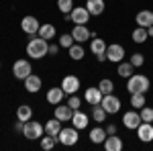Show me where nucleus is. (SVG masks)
I'll return each instance as SVG.
<instances>
[{
  "label": "nucleus",
  "instance_id": "f257e3e1",
  "mask_svg": "<svg viewBox=\"0 0 153 151\" xmlns=\"http://www.w3.org/2000/svg\"><path fill=\"white\" fill-rule=\"evenodd\" d=\"M47 49H49V41L43 39V37H35L31 35L29 43H27V55L33 59H41L47 55Z\"/></svg>",
  "mask_w": 153,
  "mask_h": 151
},
{
  "label": "nucleus",
  "instance_id": "f03ea898",
  "mask_svg": "<svg viewBox=\"0 0 153 151\" xmlns=\"http://www.w3.org/2000/svg\"><path fill=\"white\" fill-rule=\"evenodd\" d=\"M127 90H129L131 94L133 92H147L149 90V78L147 76H141V74H133L129 78V82H127Z\"/></svg>",
  "mask_w": 153,
  "mask_h": 151
},
{
  "label": "nucleus",
  "instance_id": "7ed1b4c3",
  "mask_svg": "<svg viewBox=\"0 0 153 151\" xmlns=\"http://www.w3.org/2000/svg\"><path fill=\"white\" fill-rule=\"evenodd\" d=\"M78 139H80V135H78V129L74 127V125L71 127H61V131H59V135H57V141L61 145H65V147L76 145Z\"/></svg>",
  "mask_w": 153,
  "mask_h": 151
},
{
  "label": "nucleus",
  "instance_id": "20e7f679",
  "mask_svg": "<svg viewBox=\"0 0 153 151\" xmlns=\"http://www.w3.org/2000/svg\"><path fill=\"white\" fill-rule=\"evenodd\" d=\"M43 133H45V127L41 125V123H37V121H27L23 127V135L27 139H41L43 137Z\"/></svg>",
  "mask_w": 153,
  "mask_h": 151
},
{
  "label": "nucleus",
  "instance_id": "39448f33",
  "mask_svg": "<svg viewBox=\"0 0 153 151\" xmlns=\"http://www.w3.org/2000/svg\"><path fill=\"white\" fill-rule=\"evenodd\" d=\"M31 71H33V68H31L29 59H16L14 65H12V74H14L16 80H25L27 76H31Z\"/></svg>",
  "mask_w": 153,
  "mask_h": 151
},
{
  "label": "nucleus",
  "instance_id": "423d86ee",
  "mask_svg": "<svg viewBox=\"0 0 153 151\" xmlns=\"http://www.w3.org/2000/svg\"><path fill=\"white\" fill-rule=\"evenodd\" d=\"M100 104H102V108H104L108 115H117L118 110H120V100H118L114 94H104L102 100H100Z\"/></svg>",
  "mask_w": 153,
  "mask_h": 151
},
{
  "label": "nucleus",
  "instance_id": "0eeeda50",
  "mask_svg": "<svg viewBox=\"0 0 153 151\" xmlns=\"http://www.w3.org/2000/svg\"><path fill=\"white\" fill-rule=\"evenodd\" d=\"M125 57V47L118 45V43H112V45L106 47V59L108 61H114V63H120Z\"/></svg>",
  "mask_w": 153,
  "mask_h": 151
},
{
  "label": "nucleus",
  "instance_id": "6e6552de",
  "mask_svg": "<svg viewBox=\"0 0 153 151\" xmlns=\"http://www.w3.org/2000/svg\"><path fill=\"white\" fill-rule=\"evenodd\" d=\"M70 14H71V23H76V25H86L90 21V16H92L86 6H74V10Z\"/></svg>",
  "mask_w": 153,
  "mask_h": 151
},
{
  "label": "nucleus",
  "instance_id": "1a4fd4ad",
  "mask_svg": "<svg viewBox=\"0 0 153 151\" xmlns=\"http://www.w3.org/2000/svg\"><path fill=\"white\" fill-rule=\"evenodd\" d=\"M39 21H37L35 16H23V21H21V29H23V33H27V35H35V33H39Z\"/></svg>",
  "mask_w": 153,
  "mask_h": 151
},
{
  "label": "nucleus",
  "instance_id": "9d476101",
  "mask_svg": "<svg viewBox=\"0 0 153 151\" xmlns=\"http://www.w3.org/2000/svg\"><path fill=\"white\" fill-rule=\"evenodd\" d=\"M141 123H143V118H141V115L137 112V108L125 112V116H123V125L127 129H135V131H137V127H139Z\"/></svg>",
  "mask_w": 153,
  "mask_h": 151
},
{
  "label": "nucleus",
  "instance_id": "9b49d317",
  "mask_svg": "<svg viewBox=\"0 0 153 151\" xmlns=\"http://www.w3.org/2000/svg\"><path fill=\"white\" fill-rule=\"evenodd\" d=\"M61 88L65 94H76L80 90V78L78 76H65L61 80Z\"/></svg>",
  "mask_w": 153,
  "mask_h": 151
},
{
  "label": "nucleus",
  "instance_id": "f8f14e48",
  "mask_svg": "<svg viewBox=\"0 0 153 151\" xmlns=\"http://www.w3.org/2000/svg\"><path fill=\"white\" fill-rule=\"evenodd\" d=\"M71 37H74L78 43H84V41H88V39L92 37V31H88L86 25H76V27L71 29Z\"/></svg>",
  "mask_w": 153,
  "mask_h": 151
},
{
  "label": "nucleus",
  "instance_id": "ddd939ff",
  "mask_svg": "<svg viewBox=\"0 0 153 151\" xmlns=\"http://www.w3.org/2000/svg\"><path fill=\"white\" fill-rule=\"evenodd\" d=\"M137 135H139V139H141L143 143L153 141V123H141V125L137 127Z\"/></svg>",
  "mask_w": 153,
  "mask_h": 151
},
{
  "label": "nucleus",
  "instance_id": "4468645a",
  "mask_svg": "<svg viewBox=\"0 0 153 151\" xmlns=\"http://www.w3.org/2000/svg\"><path fill=\"white\" fill-rule=\"evenodd\" d=\"M25 88H27V92H31V94L39 92V90H41V78L35 76V74L27 76V78H25Z\"/></svg>",
  "mask_w": 153,
  "mask_h": 151
},
{
  "label": "nucleus",
  "instance_id": "2eb2a0df",
  "mask_svg": "<svg viewBox=\"0 0 153 151\" xmlns=\"http://www.w3.org/2000/svg\"><path fill=\"white\" fill-rule=\"evenodd\" d=\"M104 149L106 151H120L123 149V139L118 135H108L104 139Z\"/></svg>",
  "mask_w": 153,
  "mask_h": 151
},
{
  "label": "nucleus",
  "instance_id": "dca6fc26",
  "mask_svg": "<svg viewBox=\"0 0 153 151\" xmlns=\"http://www.w3.org/2000/svg\"><path fill=\"white\" fill-rule=\"evenodd\" d=\"M102 96H104V94L100 92V88H98V86H96V88H88L86 94H84V98H86V102H88V104H100Z\"/></svg>",
  "mask_w": 153,
  "mask_h": 151
},
{
  "label": "nucleus",
  "instance_id": "f3484780",
  "mask_svg": "<svg viewBox=\"0 0 153 151\" xmlns=\"http://www.w3.org/2000/svg\"><path fill=\"white\" fill-rule=\"evenodd\" d=\"M135 21H137V25L139 27H151L153 25V12L151 10H139L137 12V16H135Z\"/></svg>",
  "mask_w": 153,
  "mask_h": 151
},
{
  "label": "nucleus",
  "instance_id": "a211bd4d",
  "mask_svg": "<svg viewBox=\"0 0 153 151\" xmlns=\"http://www.w3.org/2000/svg\"><path fill=\"white\" fill-rule=\"evenodd\" d=\"M86 8L92 16H98L104 12V0H86Z\"/></svg>",
  "mask_w": 153,
  "mask_h": 151
},
{
  "label": "nucleus",
  "instance_id": "6ab92c4d",
  "mask_svg": "<svg viewBox=\"0 0 153 151\" xmlns=\"http://www.w3.org/2000/svg\"><path fill=\"white\" fill-rule=\"evenodd\" d=\"M71 125L78 129V131H80V129H86L88 127V116L84 115V112H80V108L74 110V115H71Z\"/></svg>",
  "mask_w": 153,
  "mask_h": 151
},
{
  "label": "nucleus",
  "instance_id": "aec40b11",
  "mask_svg": "<svg viewBox=\"0 0 153 151\" xmlns=\"http://www.w3.org/2000/svg\"><path fill=\"white\" fill-rule=\"evenodd\" d=\"M71 115H74V110L70 108V104L55 106V118H59L61 123H63V121H71Z\"/></svg>",
  "mask_w": 153,
  "mask_h": 151
},
{
  "label": "nucleus",
  "instance_id": "412c9836",
  "mask_svg": "<svg viewBox=\"0 0 153 151\" xmlns=\"http://www.w3.org/2000/svg\"><path fill=\"white\" fill-rule=\"evenodd\" d=\"M63 94H65V92H63V88L59 86V88H51L45 98H47L49 104H59V102H61V98H63Z\"/></svg>",
  "mask_w": 153,
  "mask_h": 151
},
{
  "label": "nucleus",
  "instance_id": "4be33fe9",
  "mask_svg": "<svg viewBox=\"0 0 153 151\" xmlns=\"http://www.w3.org/2000/svg\"><path fill=\"white\" fill-rule=\"evenodd\" d=\"M59 131H61V121H59V118H55V116H53L51 121H47V123H45V133H47V135L57 137Z\"/></svg>",
  "mask_w": 153,
  "mask_h": 151
},
{
  "label": "nucleus",
  "instance_id": "5701e85b",
  "mask_svg": "<svg viewBox=\"0 0 153 151\" xmlns=\"http://www.w3.org/2000/svg\"><path fill=\"white\" fill-rule=\"evenodd\" d=\"M106 137H108V133H106V129H102V127H94L90 131V141H92V143H104Z\"/></svg>",
  "mask_w": 153,
  "mask_h": 151
},
{
  "label": "nucleus",
  "instance_id": "b1692460",
  "mask_svg": "<svg viewBox=\"0 0 153 151\" xmlns=\"http://www.w3.org/2000/svg\"><path fill=\"white\" fill-rule=\"evenodd\" d=\"M133 71H135V68H133V63H131V61H120V63H118L117 74L120 76V78H127V80H129L131 76H133Z\"/></svg>",
  "mask_w": 153,
  "mask_h": 151
},
{
  "label": "nucleus",
  "instance_id": "393cba45",
  "mask_svg": "<svg viewBox=\"0 0 153 151\" xmlns=\"http://www.w3.org/2000/svg\"><path fill=\"white\" fill-rule=\"evenodd\" d=\"M31 116H33V108L29 104H21L16 108V118L19 121H25L27 123V121H31Z\"/></svg>",
  "mask_w": 153,
  "mask_h": 151
},
{
  "label": "nucleus",
  "instance_id": "a878e982",
  "mask_svg": "<svg viewBox=\"0 0 153 151\" xmlns=\"http://www.w3.org/2000/svg\"><path fill=\"white\" fill-rule=\"evenodd\" d=\"M106 115H108V112L102 108V104H92V118H94L98 125L106 121Z\"/></svg>",
  "mask_w": 153,
  "mask_h": 151
},
{
  "label": "nucleus",
  "instance_id": "bb28decb",
  "mask_svg": "<svg viewBox=\"0 0 153 151\" xmlns=\"http://www.w3.org/2000/svg\"><path fill=\"white\" fill-rule=\"evenodd\" d=\"M106 43L104 39H92V43H90V51L94 53V55H100V53H106Z\"/></svg>",
  "mask_w": 153,
  "mask_h": 151
},
{
  "label": "nucleus",
  "instance_id": "cd10ccee",
  "mask_svg": "<svg viewBox=\"0 0 153 151\" xmlns=\"http://www.w3.org/2000/svg\"><path fill=\"white\" fill-rule=\"evenodd\" d=\"M39 37H43V39H53L55 37V27L53 25H49V23H45V25H41L39 27Z\"/></svg>",
  "mask_w": 153,
  "mask_h": 151
},
{
  "label": "nucleus",
  "instance_id": "c85d7f7f",
  "mask_svg": "<svg viewBox=\"0 0 153 151\" xmlns=\"http://www.w3.org/2000/svg\"><path fill=\"white\" fill-rule=\"evenodd\" d=\"M131 106L137 108V110L143 108V106H145V94L143 92H133L131 94Z\"/></svg>",
  "mask_w": 153,
  "mask_h": 151
},
{
  "label": "nucleus",
  "instance_id": "c756f323",
  "mask_svg": "<svg viewBox=\"0 0 153 151\" xmlns=\"http://www.w3.org/2000/svg\"><path fill=\"white\" fill-rule=\"evenodd\" d=\"M147 37H149V35H147V29L137 25V29L133 31V41H135V43H145V41H147Z\"/></svg>",
  "mask_w": 153,
  "mask_h": 151
},
{
  "label": "nucleus",
  "instance_id": "7c9ffc66",
  "mask_svg": "<svg viewBox=\"0 0 153 151\" xmlns=\"http://www.w3.org/2000/svg\"><path fill=\"white\" fill-rule=\"evenodd\" d=\"M68 51H70V57L74 59V61H80V59L86 55V53H84V47H82V45H78V43H74V45H71Z\"/></svg>",
  "mask_w": 153,
  "mask_h": 151
},
{
  "label": "nucleus",
  "instance_id": "2f4dec72",
  "mask_svg": "<svg viewBox=\"0 0 153 151\" xmlns=\"http://www.w3.org/2000/svg\"><path fill=\"white\" fill-rule=\"evenodd\" d=\"M98 88H100V92H102V94H112L114 84H112V80H110V78H102V80L98 82Z\"/></svg>",
  "mask_w": 153,
  "mask_h": 151
},
{
  "label": "nucleus",
  "instance_id": "473e14b6",
  "mask_svg": "<svg viewBox=\"0 0 153 151\" xmlns=\"http://www.w3.org/2000/svg\"><path fill=\"white\" fill-rule=\"evenodd\" d=\"M55 141H57V137H53V135H47V137H41V147L45 151L53 149L55 147Z\"/></svg>",
  "mask_w": 153,
  "mask_h": 151
},
{
  "label": "nucleus",
  "instance_id": "72a5a7b5",
  "mask_svg": "<svg viewBox=\"0 0 153 151\" xmlns=\"http://www.w3.org/2000/svg\"><path fill=\"white\" fill-rule=\"evenodd\" d=\"M139 115H141L143 123H153V108L151 106H143V108H139Z\"/></svg>",
  "mask_w": 153,
  "mask_h": 151
},
{
  "label": "nucleus",
  "instance_id": "f704fd0d",
  "mask_svg": "<svg viewBox=\"0 0 153 151\" xmlns=\"http://www.w3.org/2000/svg\"><path fill=\"white\" fill-rule=\"evenodd\" d=\"M57 8L63 14H68V12L74 10V0H57Z\"/></svg>",
  "mask_w": 153,
  "mask_h": 151
},
{
  "label": "nucleus",
  "instance_id": "c9c22d12",
  "mask_svg": "<svg viewBox=\"0 0 153 151\" xmlns=\"http://www.w3.org/2000/svg\"><path fill=\"white\" fill-rule=\"evenodd\" d=\"M74 37H71V33H63V35L59 37V47H65V49H70L71 45H74Z\"/></svg>",
  "mask_w": 153,
  "mask_h": 151
},
{
  "label": "nucleus",
  "instance_id": "e433bc0d",
  "mask_svg": "<svg viewBox=\"0 0 153 151\" xmlns=\"http://www.w3.org/2000/svg\"><path fill=\"white\" fill-rule=\"evenodd\" d=\"M131 63H133V68H141L143 63H145L143 53H133V55H131Z\"/></svg>",
  "mask_w": 153,
  "mask_h": 151
},
{
  "label": "nucleus",
  "instance_id": "4c0bfd02",
  "mask_svg": "<svg viewBox=\"0 0 153 151\" xmlns=\"http://www.w3.org/2000/svg\"><path fill=\"white\" fill-rule=\"evenodd\" d=\"M68 104H70L71 110H78V108L82 106V100H80V96H76V94H70V100H68Z\"/></svg>",
  "mask_w": 153,
  "mask_h": 151
},
{
  "label": "nucleus",
  "instance_id": "58836bf2",
  "mask_svg": "<svg viewBox=\"0 0 153 151\" xmlns=\"http://www.w3.org/2000/svg\"><path fill=\"white\" fill-rule=\"evenodd\" d=\"M57 53H59V45H55V43H49L47 55H57Z\"/></svg>",
  "mask_w": 153,
  "mask_h": 151
},
{
  "label": "nucleus",
  "instance_id": "ea45409f",
  "mask_svg": "<svg viewBox=\"0 0 153 151\" xmlns=\"http://www.w3.org/2000/svg\"><path fill=\"white\" fill-rule=\"evenodd\" d=\"M106 133L108 135H117V125H108L106 127Z\"/></svg>",
  "mask_w": 153,
  "mask_h": 151
},
{
  "label": "nucleus",
  "instance_id": "a19ab883",
  "mask_svg": "<svg viewBox=\"0 0 153 151\" xmlns=\"http://www.w3.org/2000/svg\"><path fill=\"white\" fill-rule=\"evenodd\" d=\"M23 127H25V121H19V123H16V125H14V129H16V131H19V133H21V131H23Z\"/></svg>",
  "mask_w": 153,
  "mask_h": 151
},
{
  "label": "nucleus",
  "instance_id": "79ce46f5",
  "mask_svg": "<svg viewBox=\"0 0 153 151\" xmlns=\"http://www.w3.org/2000/svg\"><path fill=\"white\" fill-rule=\"evenodd\" d=\"M96 59H98V61H104V59H106V53H100V55H96Z\"/></svg>",
  "mask_w": 153,
  "mask_h": 151
},
{
  "label": "nucleus",
  "instance_id": "37998d69",
  "mask_svg": "<svg viewBox=\"0 0 153 151\" xmlns=\"http://www.w3.org/2000/svg\"><path fill=\"white\" fill-rule=\"evenodd\" d=\"M147 35L153 37V25H151V27H147Z\"/></svg>",
  "mask_w": 153,
  "mask_h": 151
}]
</instances>
